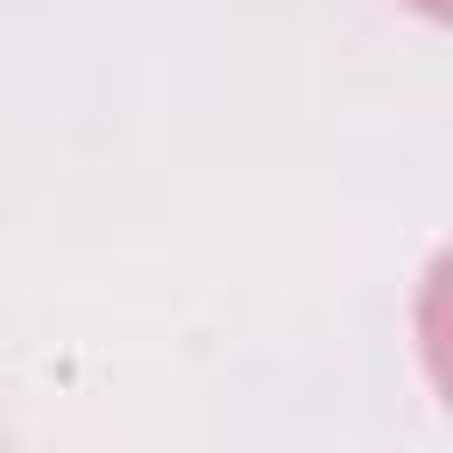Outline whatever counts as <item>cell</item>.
Listing matches in <instances>:
<instances>
[{
	"label": "cell",
	"instance_id": "cell-1",
	"mask_svg": "<svg viewBox=\"0 0 453 453\" xmlns=\"http://www.w3.org/2000/svg\"><path fill=\"white\" fill-rule=\"evenodd\" d=\"M411 7H418V14H432V21H446V7H453V0H411Z\"/></svg>",
	"mask_w": 453,
	"mask_h": 453
}]
</instances>
